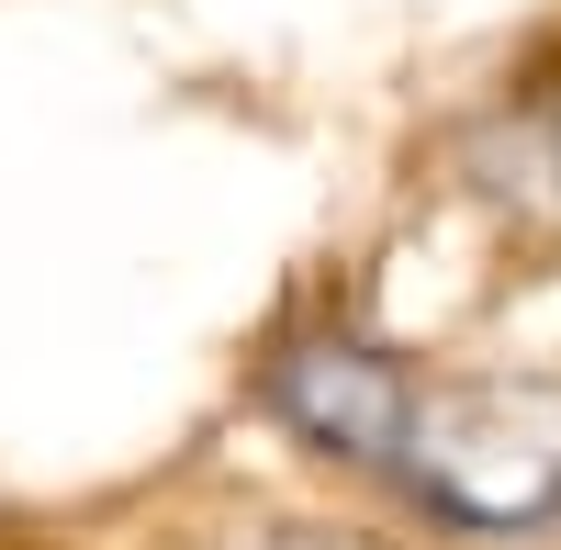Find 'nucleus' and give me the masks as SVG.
<instances>
[{
	"mask_svg": "<svg viewBox=\"0 0 561 550\" xmlns=\"http://www.w3.org/2000/svg\"><path fill=\"white\" fill-rule=\"evenodd\" d=\"M382 494L438 550H539V539H561V371L427 359Z\"/></svg>",
	"mask_w": 561,
	"mask_h": 550,
	"instance_id": "f257e3e1",
	"label": "nucleus"
},
{
	"mask_svg": "<svg viewBox=\"0 0 561 550\" xmlns=\"http://www.w3.org/2000/svg\"><path fill=\"white\" fill-rule=\"evenodd\" d=\"M415 371H427V359L370 326L359 293L314 282V293H293L259 326L248 404H259V427H280L314 472L382 494L393 483V449H404V416H415Z\"/></svg>",
	"mask_w": 561,
	"mask_h": 550,
	"instance_id": "f03ea898",
	"label": "nucleus"
},
{
	"mask_svg": "<svg viewBox=\"0 0 561 550\" xmlns=\"http://www.w3.org/2000/svg\"><path fill=\"white\" fill-rule=\"evenodd\" d=\"M180 550H415V539L370 528V517H314V506H225Z\"/></svg>",
	"mask_w": 561,
	"mask_h": 550,
	"instance_id": "7ed1b4c3",
	"label": "nucleus"
}]
</instances>
